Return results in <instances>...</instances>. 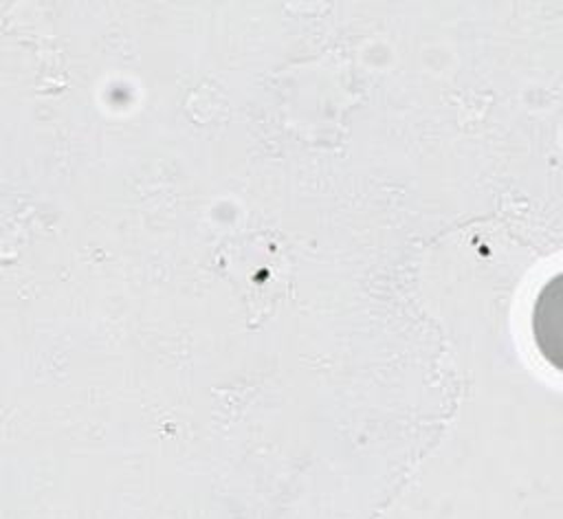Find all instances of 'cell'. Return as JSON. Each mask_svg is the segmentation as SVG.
<instances>
[{
    "label": "cell",
    "instance_id": "cell-1",
    "mask_svg": "<svg viewBox=\"0 0 563 519\" xmlns=\"http://www.w3.org/2000/svg\"><path fill=\"white\" fill-rule=\"evenodd\" d=\"M534 334L545 358L561 367V277H554L539 297Z\"/></svg>",
    "mask_w": 563,
    "mask_h": 519
}]
</instances>
